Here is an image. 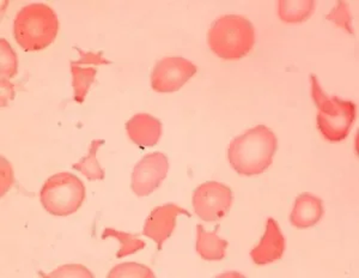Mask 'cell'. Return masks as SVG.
<instances>
[{
	"label": "cell",
	"instance_id": "6da1fadb",
	"mask_svg": "<svg viewBox=\"0 0 359 278\" xmlns=\"http://www.w3.org/2000/svg\"><path fill=\"white\" fill-rule=\"evenodd\" d=\"M278 139L265 125L249 128L229 145V162L240 176H254L265 172L273 162Z\"/></svg>",
	"mask_w": 359,
	"mask_h": 278
},
{
	"label": "cell",
	"instance_id": "7a4b0ae2",
	"mask_svg": "<svg viewBox=\"0 0 359 278\" xmlns=\"http://www.w3.org/2000/svg\"><path fill=\"white\" fill-rule=\"evenodd\" d=\"M208 45L217 57L240 60L248 55L255 45L253 25L241 15L218 17L208 30Z\"/></svg>",
	"mask_w": 359,
	"mask_h": 278
},
{
	"label": "cell",
	"instance_id": "3957f363",
	"mask_svg": "<svg viewBox=\"0 0 359 278\" xmlns=\"http://www.w3.org/2000/svg\"><path fill=\"white\" fill-rule=\"evenodd\" d=\"M59 32V21L49 5H25L13 22V35L25 52H36L53 44Z\"/></svg>",
	"mask_w": 359,
	"mask_h": 278
},
{
	"label": "cell",
	"instance_id": "277c9868",
	"mask_svg": "<svg viewBox=\"0 0 359 278\" xmlns=\"http://www.w3.org/2000/svg\"><path fill=\"white\" fill-rule=\"evenodd\" d=\"M311 93L315 106L318 107L316 124L320 133L328 142L337 143L346 139L355 124L357 106L352 101L341 100L323 91L315 74L309 76Z\"/></svg>",
	"mask_w": 359,
	"mask_h": 278
},
{
	"label": "cell",
	"instance_id": "5b68a950",
	"mask_svg": "<svg viewBox=\"0 0 359 278\" xmlns=\"http://www.w3.org/2000/svg\"><path fill=\"white\" fill-rule=\"evenodd\" d=\"M40 198L47 213L53 216H69L82 206L86 199V186L74 174L57 173L43 184Z\"/></svg>",
	"mask_w": 359,
	"mask_h": 278
},
{
	"label": "cell",
	"instance_id": "8992f818",
	"mask_svg": "<svg viewBox=\"0 0 359 278\" xmlns=\"http://www.w3.org/2000/svg\"><path fill=\"white\" fill-rule=\"evenodd\" d=\"M233 204V192L228 186L208 181L193 193L194 213L205 222H215L225 216Z\"/></svg>",
	"mask_w": 359,
	"mask_h": 278
},
{
	"label": "cell",
	"instance_id": "52a82bcc",
	"mask_svg": "<svg viewBox=\"0 0 359 278\" xmlns=\"http://www.w3.org/2000/svg\"><path fill=\"white\" fill-rule=\"evenodd\" d=\"M196 66L182 57H165L156 64L151 86L157 93H175L196 74Z\"/></svg>",
	"mask_w": 359,
	"mask_h": 278
},
{
	"label": "cell",
	"instance_id": "ba28073f",
	"mask_svg": "<svg viewBox=\"0 0 359 278\" xmlns=\"http://www.w3.org/2000/svg\"><path fill=\"white\" fill-rule=\"evenodd\" d=\"M169 161L162 152H152L139 161L132 173V191L147 197L161 186L167 178Z\"/></svg>",
	"mask_w": 359,
	"mask_h": 278
},
{
	"label": "cell",
	"instance_id": "9c48e42d",
	"mask_svg": "<svg viewBox=\"0 0 359 278\" xmlns=\"http://www.w3.org/2000/svg\"><path fill=\"white\" fill-rule=\"evenodd\" d=\"M79 52L78 60H71V74H72V86H74V101L83 103L86 101V94L90 86L95 82L97 74L98 65H108L109 60L103 58L100 52H84L77 48Z\"/></svg>",
	"mask_w": 359,
	"mask_h": 278
},
{
	"label": "cell",
	"instance_id": "30bf717a",
	"mask_svg": "<svg viewBox=\"0 0 359 278\" xmlns=\"http://www.w3.org/2000/svg\"><path fill=\"white\" fill-rule=\"evenodd\" d=\"M179 215L192 217L187 210L176 204H165L152 210L144 225L143 235L150 237L162 250L164 242L172 237L176 227V217Z\"/></svg>",
	"mask_w": 359,
	"mask_h": 278
},
{
	"label": "cell",
	"instance_id": "8fae6325",
	"mask_svg": "<svg viewBox=\"0 0 359 278\" xmlns=\"http://www.w3.org/2000/svg\"><path fill=\"white\" fill-rule=\"evenodd\" d=\"M285 251V237L273 218H269L266 223L264 237L257 247L250 252V257L257 265H269L283 257Z\"/></svg>",
	"mask_w": 359,
	"mask_h": 278
},
{
	"label": "cell",
	"instance_id": "7c38bea8",
	"mask_svg": "<svg viewBox=\"0 0 359 278\" xmlns=\"http://www.w3.org/2000/svg\"><path fill=\"white\" fill-rule=\"evenodd\" d=\"M127 135L139 147H154L162 135V124L147 113H138L126 124Z\"/></svg>",
	"mask_w": 359,
	"mask_h": 278
},
{
	"label": "cell",
	"instance_id": "4fadbf2b",
	"mask_svg": "<svg viewBox=\"0 0 359 278\" xmlns=\"http://www.w3.org/2000/svg\"><path fill=\"white\" fill-rule=\"evenodd\" d=\"M323 201L311 193H302L294 201L291 211V225L298 230L314 227L323 216Z\"/></svg>",
	"mask_w": 359,
	"mask_h": 278
},
{
	"label": "cell",
	"instance_id": "5bb4252c",
	"mask_svg": "<svg viewBox=\"0 0 359 278\" xmlns=\"http://www.w3.org/2000/svg\"><path fill=\"white\" fill-rule=\"evenodd\" d=\"M228 245V241L218 237L216 232H208L203 225H196V252L205 260L217 262L224 259Z\"/></svg>",
	"mask_w": 359,
	"mask_h": 278
},
{
	"label": "cell",
	"instance_id": "9a60e30c",
	"mask_svg": "<svg viewBox=\"0 0 359 278\" xmlns=\"http://www.w3.org/2000/svg\"><path fill=\"white\" fill-rule=\"evenodd\" d=\"M315 10L313 0H280L278 1V15L285 23L296 25L306 21Z\"/></svg>",
	"mask_w": 359,
	"mask_h": 278
},
{
	"label": "cell",
	"instance_id": "2e32d148",
	"mask_svg": "<svg viewBox=\"0 0 359 278\" xmlns=\"http://www.w3.org/2000/svg\"><path fill=\"white\" fill-rule=\"evenodd\" d=\"M104 144V140H93L89 147V154L83 157L82 160L72 166L74 169L82 173L83 176L88 178V180H103L104 179V171H103L97 161V152L101 145Z\"/></svg>",
	"mask_w": 359,
	"mask_h": 278
},
{
	"label": "cell",
	"instance_id": "e0dca14e",
	"mask_svg": "<svg viewBox=\"0 0 359 278\" xmlns=\"http://www.w3.org/2000/svg\"><path fill=\"white\" fill-rule=\"evenodd\" d=\"M1 45V69H0V74H1V98L4 96L5 93L8 91V94L13 96V86L10 84V78L13 77L17 74L18 64H17V55L11 46L8 45V42L5 39L0 40Z\"/></svg>",
	"mask_w": 359,
	"mask_h": 278
},
{
	"label": "cell",
	"instance_id": "ac0fdd59",
	"mask_svg": "<svg viewBox=\"0 0 359 278\" xmlns=\"http://www.w3.org/2000/svg\"><path fill=\"white\" fill-rule=\"evenodd\" d=\"M108 237H114L120 242V250L118 251L116 257L123 258L135 253L139 250H143L145 247V242L140 240L138 237L132 235V234L125 233V232H118L113 228H107L102 234L103 240Z\"/></svg>",
	"mask_w": 359,
	"mask_h": 278
},
{
	"label": "cell",
	"instance_id": "d6986e66",
	"mask_svg": "<svg viewBox=\"0 0 359 278\" xmlns=\"http://www.w3.org/2000/svg\"><path fill=\"white\" fill-rule=\"evenodd\" d=\"M109 278H155V274L147 266L138 263H125L115 266L108 274Z\"/></svg>",
	"mask_w": 359,
	"mask_h": 278
},
{
	"label": "cell",
	"instance_id": "ffe728a7",
	"mask_svg": "<svg viewBox=\"0 0 359 278\" xmlns=\"http://www.w3.org/2000/svg\"><path fill=\"white\" fill-rule=\"evenodd\" d=\"M327 20L333 22L335 25H338L339 28L346 30L347 33L353 34L351 27L352 17L351 13H350V8L345 1H338V5L327 16Z\"/></svg>",
	"mask_w": 359,
	"mask_h": 278
},
{
	"label": "cell",
	"instance_id": "44dd1931",
	"mask_svg": "<svg viewBox=\"0 0 359 278\" xmlns=\"http://www.w3.org/2000/svg\"><path fill=\"white\" fill-rule=\"evenodd\" d=\"M47 277L93 278L94 274H91L84 266L79 265V264H71V265L60 266L52 274H47Z\"/></svg>",
	"mask_w": 359,
	"mask_h": 278
},
{
	"label": "cell",
	"instance_id": "7402d4cb",
	"mask_svg": "<svg viewBox=\"0 0 359 278\" xmlns=\"http://www.w3.org/2000/svg\"><path fill=\"white\" fill-rule=\"evenodd\" d=\"M13 183V172L11 164L1 157V196H4Z\"/></svg>",
	"mask_w": 359,
	"mask_h": 278
}]
</instances>
